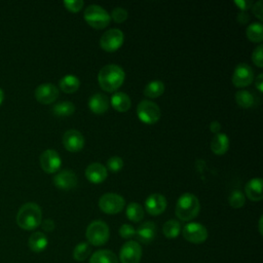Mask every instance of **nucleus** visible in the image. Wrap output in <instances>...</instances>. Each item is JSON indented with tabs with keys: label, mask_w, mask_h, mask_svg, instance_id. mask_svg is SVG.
I'll list each match as a JSON object with an SVG mask.
<instances>
[{
	"label": "nucleus",
	"mask_w": 263,
	"mask_h": 263,
	"mask_svg": "<svg viewBox=\"0 0 263 263\" xmlns=\"http://www.w3.org/2000/svg\"><path fill=\"white\" fill-rule=\"evenodd\" d=\"M125 73L121 67L115 64L104 66L98 74V82L103 90L113 92L123 83Z\"/></svg>",
	"instance_id": "f257e3e1"
},
{
	"label": "nucleus",
	"mask_w": 263,
	"mask_h": 263,
	"mask_svg": "<svg viewBox=\"0 0 263 263\" xmlns=\"http://www.w3.org/2000/svg\"><path fill=\"white\" fill-rule=\"evenodd\" d=\"M42 222V211L35 202L23 204L16 215L17 225L25 230H33Z\"/></svg>",
	"instance_id": "f03ea898"
},
{
	"label": "nucleus",
	"mask_w": 263,
	"mask_h": 263,
	"mask_svg": "<svg viewBox=\"0 0 263 263\" xmlns=\"http://www.w3.org/2000/svg\"><path fill=\"white\" fill-rule=\"evenodd\" d=\"M200 210L198 198L192 193L182 194L176 204V216L182 221L194 219Z\"/></svg>",
	"instance_id": "7ed1b4c3"
},
{
	"label": "nucleus",
	"mask_w": 263,
	"mask_h": 263,
	"mask_svg": "<svg viewBox=\"0 0 263 263\" xmlns=\"http://www.w3.org/2000/svg\"><path fill=\"white\" fill-rule=\"evenodd\" d=\"M85 22L95 29H104L106 28L111 21L110 14L102 7L96 4L88 5L83 13Z\"/></svg>",
	"instance_id": "20e7f679"
},
{
	"label": "nucleus",
	"mask_w": 263,
	"mask_h": 263,
	"mask_svg": "<svg viewBox=\"0 0 263 263\" xmlns=\"http://www.w3.org/2000/svg\"><path fill=\"white\" fill-rule=\"evenodd\" d=\"M85 235H86L87 241L90 245L103 246L109 239V235H110L109 227L105 222L101 220H96L87 226Z\"/></svg>",
	"instance_id": "39448f33"
},
{
	"label": "nucleus",
	"mask_w": 263,
	"mask_h": 263,
	"mask_svg": "<svg viewBox=\"0 0 263 263\" xmlns=\"http://www.w3.org/2000/svg\"><path fill=\"white\" fill-rule=\"evenodd\" d=\"M160 109L154 102L144 100L141 101L137 106L138 118L146 124H154L160 118Z\"/></svg>",
	"instance_id": "423d86ee"
},
{
	"label": "nucleus",
	"mask_w": 263,
	"mask_h": 263,
	"mask_svg": "<svg viewBox=\"0 0 263 263\" xmlns=\"http://www.w3.org/2000/svg\"><path fill=\"white\" fill-rule=\"evenodd\" d=\"M125 205L124 198L116 193H105L99 199V208L102 212L115 215L120 213Z\"/></svg>",
	"instance_id": "0eeeda50"
},
{
	"label": "nucleus",
	"mask_w": 263,
	"mask_h": 263,
	"mask_svg": "<svg viewBox=\"0 0 263 263\" xmlns=\"http://www.w3.org/2000/svg\"><path fill=\"white\" fill-rule=\"evenodd\" d=\"M124 35L121 30L113 28L107 30L100 39L101 47L108 52L116 51L123 43Z\"/></svg>",
	"instance_id": "6e6552de"
},
{
	"label": "nucleus",
	"mask_w": 263,
	"mask_h": 263,
	"mask_svg": "<svg viewBox=\"0 0 263 263\" xmlns=\"http://www.w3.org/2000/svg\"><path fill=\"white\" fill-rule=\"evenodd\" d=\"M182 233L184 238L192 243H201L208 238V230L200 223L191 222L186 224L183 227Z\"/></svg>",
	"instance_id": "1a4fd4ad"
},
{
	"label": "nucleus",
	"mask_w": 263,
	"mask_h": 263,
	"mask_svg": "<svg viewBox=\"0 0 263 263\" xmlns=\"http://www.w3.org/2000/svg\"><path fill=\"white\" fill-rule=\"evenodd\" d=\"M141 257L142 248L137 241H126L120 249L119 259L121 263H139Z\"/></svg>",
	"instance_id": "9d476101"
},
{
	"label": "nucleus",
	"mask_w": 263,
	"mask_h": 263,
	"mask_svg": "<svg viewBox=\"0 0 263 263\" xmlns=\"http://www.w3.org/2000/svg\"><path fill=\"white\" fill-rule=\"evenodd\" d=\"M62 159L60 154L52 149H47L40 155V165L42 170L47 174L55 173L60 170Z\"/></svg>",
	"instance_id": "9b49d317"
},
{
	"label": "nucleus",
	"mask_w": 263,
	"mask_h": 263,
	"mask_svg": "<svg viewBox=\"0 0 263 263\" xmlns=\"http://www.w3.org/2000/svg\"><path fill=\"white\" fill-rule=\"evenodd\" d=\"M253 79L254 73L248 64L240 63L235 67L232 75V82L236 87L248 86L252 83Z\"/></svg>",
	"instance_id": "f8f14e48"
},
{
	"label": "nucleus",
	"mask_w": 263,
	"mask_h": 263,
	"mask_svg": "<svg viewBox=\"0 0 263 263\" xmlns=\"http://www.w3.org/2000/svg\"><path fill=\"white\" fill-rule=\"evenodd\" d=\"M59 97V90L52 83H42L35 89L36 100L44 105L53 103Z\"/></svg>",
	"instance_id": "ddd939ff"
},
{
	"label": "nucleus",
	"mask_w": 263,
	"mask_h": 263,
	"mask_svg": "<svg viewBox=\"0 0 263 263\" xmlns=\"http://www.w3.org/2000/svg\"><path fill=\"white\" fill-rule=\"evenodd\" d=\"M63 145L70 152H78L84 146V137L77 129H69L63 136Z\"/></svg>",
	"instance_id": "4468645a"
},
{
	"label": "nucleus",
	"mask_w": 263,
	"mask_h": 263,
	"mask_svg": "<svg viewBox=\"0 0 263 263\" xmlns=\"http://www.w3.org/2000/svg\"><path fill=\"white\" fill-rule=\"evenodd\" d=\"M77 175L71 170H63L53 177V184L62 190H71L77 186Z\"/></svg>",
	"instance_id": "2eb2a0df"
},
{
	"label": "nucleus",
	"mask_w": 263,
	"mask_h": 263,
	"mask_svg": "<svg viewBox=\"0 0 263 263\" xmlns=\"http://www.w3.org/2000/svg\"><path fill=\"white\" fill-rule=\"evenodd\" d=\"M166 198L160 193L150 194L145 200V209L148 214L152 216H157L163 213L166 209Z\"/></svg>",
	"instance_id": "dca6fc26"
},
{
	"label": "nucleus",
	"mask_w": 263,
	"mask_h": 263,
	"mask_svg": "<svg viewBox=\"0 0 263 263\" xmlns=\"http://www.w3.org/2000/svg\"><path fill=\"white\" fill-rule=\"evenodd\" d=\"M107 176V168L100 162H92L85 170L86 179L93 184H100L104 182Z\"/></svg>",
	"instance_id": "f3484780"
},
{
	"label": "nucleus",
	"mask_w": 263,
	"mask_h": 263,
	"mask_svg": "<svg viewBox=\"0 0 263 263\" xmlns=\"http://www.w3.org/2000/svg\"><path fill=\"white\" fill-rule=\"evenodd\" d=\"M156 235V225L152 221L142 223L136 230L135 236L140 242L150 243L154 240Z\"/></svg>",
	"instance_id": "a211bd4d"
},
{
	"label": "nucleus",
	"mask_w": 263,
	"mask_h": 263,
	"mask_svg": "<svg viewBox=\"0 0 263 263\" xmlns=\"http://www.w3.org/2000/svg\"><path fill=\"white\" fill-rule=\"evenodd\" d=\"M245 192L247 197L253 201H259L262 199V179L253 178L245 186Z\"/></svg>",
	"instance_id": "6ab92c4d"
},
{
	"label": "nucleus",
	"mask_w": 263,
	"mask_h": 263,
	"mask_svg": "<svg viewBox=\"0 0 263 263\" xmlns=\"http://www.w3.org/2000/svg\"><path fill=\"white\" fill-rule=\"evenodd\" d=\"M88 108L96 114H103L109 108V100L103 93H95L88 100Z\"/></svg>",
	"instance_id": "aec40b11"
},
{
	"label": "nucleus",
	"mask_w": 263,
	"mask_h": 263,
	"mask_svg": "<svg viewBox=\"0 0 263 263\" xmlns=\"http://www.w3.org/2000/svg\"><path fill=\"white\" fill-rule=\"evenodd\" d=\"M47 245H48L47 236L40 231L32 233L28 240V246H29L30 250L34 253L43 252L46 249Z\"/></svg>",
	"instance_id": "412c9836"
},
{
	"label": "nucleus",
	"mask_w": 263,
	"mask_h": 263,
	"mask_svg": "<svg viewBox=\"0 0 263 263\" xmlns=\"http://www.w3.org/2000/svg\"><path fill=\"white\" fill-rule=\"evenodd\" d=\"M229 148V139L227 135L218 133L214 136L211 142V150L217 155H223Z\"/></svg>",
	"instance_id": "4be33fe9"
},
{
	"label": "nucleus",
	"mask_w": 263,
	"mask_h": 263,
	"mask_svg": "<svg viewBox=\"0 0 263 263\" xmlns=\"http://www.w3.org/2000/svg\"><path fill=\"white\" fill-rule=\"evenodd\" d=\"M112 107L118 112H125L130 108L132 102L129 97L122 91H116L112 95L110 101Z\"/></svg>",
	"instance_id": "5701e85b"
},
{
	"label": "nucleus",
	"mask_w": 263,
	"mask_h": 263,
	"mask_svg": "<svg viewBox=\"0 0 263 263\" xmlns=\"http://www.w3.org/2000/svg\"><path fill=\"white\" fill-rule=\"evenodd\" d=\"M89 263H118V260L113 252L109 250H99L91 255Z\"/></svg>",
	"instance_id": "b1692460"
},
{
	"label": "nucleus",
	"mask_w": 263,
	"mask_h": 263,
	"mask_svg": "<svg viewBox=\"0 0 263 263\" xmlns=\"http://www.w3.org/2000/svg\"><path fill=\"white\" fill-rule=\"evenodd\" d=\"M60 88L66 92V93H73L75 92L80 85L79 79L74 76V75H65L61 80H60Z\"/></svg>",
	"instance_id": "393cba45"
},
{
	"label": "nucleus",
	"mask_w": 263,
	"mask_h": 263,
	"mask_svg": "<svg viewBox=\"0 0 263 263\" xmlns=\"http://www.w3.org/2000/svg\"><path fill=\"white\" fill-rule=\"evenodd\" d=\"M246 35L252 42L260 43L263 40V26L260 22L252 23L247 27Z\"/></svg>",
	"instance_id": "a878e982"
},
{
	"label": "nucleus",
	"mask_w": 263,
	"mask_h": 263,
	"mask_svg": "<svg viewBox=\"0 0 263 263\" xmlns=\"http://www.w3.org/2000/svg\"><path fill=\"white\" fill-rule=\"evenodd\" d=\"M235 102L239 107L243 109H248L255 105V97L249 90H246V89L237 90L235 93Z\"/></svg>",
	"instance_id": "bb28decb"
},
{
	"label": "nucleus",
	"mask_w": 263,
	"mask_h": 263,
	"mask_svg": "<svg viewBox=\"0 0 263 263\" xmlns=\"http://www.w3.org/2000/svg\"><path fill=\"white\" fill-rule=\"evenodd\" d=\"M163 92H164V84L160 80H152L144 88V95L150 99L158 98Z\"/></svg>",
	"instance_id": "cd10ccee"
},
{
	"label": "nucleus",
	"mask_w": 263,
	"mask_h": 263,
	"mask_svg": "<svg viewBox=\"0 0 263 263\" xmlns=\"http://www.w3.org/2000/svg\"><path fill=\"white\" fill-rule=\"evenodd\" d=\"M74 111H75V106L71 102H60L55 104L51 109V112L53 113V115L58 117L70 116L71 114L74 113Z\"/></svg>",
	"instance_id": "c85d7f7f"
},
{
	"label": "nucleus",
	"mask_w": 263,
	"mask_h": 263,
	"mask_svg": "<svg viewBox=\"0 0 263 263\" xmlns=\"http://www.w3.org/2000/svg\"><path fill=\"white\" fill-rule=\"evenodd\" d=\"M126 217L133 222H140L144 218V210L141 204L130 202L126 206Z\"/></svg>",
	"instance_id": "c756f323"
},
{
	"label": "nucleus",
	"mask_w": 263,
	"mask_h": 263,
	"mask_svg": "<svg viewBox=\"0 0 263 263\" xmlns=\"http://www.w3.org/2000/svg\"><path fill=\"white\" fill-rule=\"evenodd\" d=\"M162 231H163V234H164L165 237L176 238L180 234L181 225H180L179 221H177L175 219H172V220H168L164 223Z\"/></svg>",
	"instance_id": "7c9ffc66"
},
{
	"label": "nucleus",
	"mask_w": 263,
	"mask_h": 263,
	"mask_svg": "<svg viewBox=\"0 0 263 263\" xmlns=\"http://www.w3.org/2000/svg\"><path fill=\"white\" fill-rule=\"evenodd\" d=\"M90 253H91L90 245L86 241H82V242H79L73 250V258L76 261H83L90 255Z\"/></svg>",
	"instance_id": "2f4dec72"
},
{
	"label": "nucleus",
	"mask_w": 263,
	"mask_h": 263,
	"mask_svg": "<svg viewBox=\"0 0 263 263\" xmlns=\"http://www.w3.org/2000/svg\"><path fill=\"white\" fill-rule=\"evenodd\" d=\"M228 201H229L230 206H232L233 209H239V208H241L245 204L246 197H245V195H243V193L241 191L234 190L229 195Z\"/></svg>",
	"instance_id": "473e14b6"
},
{
	"label": "nucleus",
	"mask_w": 263,
	"mask_h": 263,
	"mask_svg": "<svg viewBox=\"0 0 263 263\" xmlns=\"http://www.w3.org/2000/svg\"><path fill=\"white\" fill-rule=\"evenodd\" d=\"M107 167L112 173H118L123 167V160L119 156H111L107 160Z\"/></svg>",
	"instance_id": "72a5a7b5"
},
{
	"label": "nucleus",
	"mask_w": 263,
	"mask_h": 263,
	"mask_svg": "<svg viewBox=\"0 0 263 263\" xmlns=\"http://www.w3.org/2000/svg\"><path fill=\"white\" fill-rule=\"evenodd\" d=\"M110 17H112L115 23H123L127 18V11L122 7H116L112 10Z\"/></svg>",
	"instance_id": "f704fd0d"
},
{
	"label": "nucleus",
	"mask_w": 263,
	"mask_h": 263,
	"mask_svg": "<svg viewBox=\"0 0 263 263\" xmlns=\"http://www.w3.org/2000/svg\"><path fill=\"white\" fill-rule=\"evenodd\" d=\"M64 5H65V7L69 10V11H71V12H78V11H80L81 10V8L83 7V5H84V3H83V1L82 0H72V1H70V0H65L64 2Z\"/></svg>",
	"instance_id": "c9c22d12"
},
{
	"label": "nucleus",
	"mask_w": 263,
	"mask_h": 263,
	"mask_svg": "<svg viewBox=\"0 0 263 263\" xmlns=\"http://www.w3.org/2000/svg\"><path fill=\"white\" fill-rule=\"evenodd\" d=\"M262 49H263V45L260 44V45H258V46L254 49V51H253V53H252V61H253V63H254L257 67H259V68H262V67H263Z\"/></svg>",
	"instance_id": "e433bc0d"
},
{
	"label": "nucleus",
	"mask_w": 263,
	"mask_h": 263,
	"mask_svg": "<svg viewBox=\"0 0 263 263\" xmlns=\"http://www.w3.org/2000/svg\"><path fill=\"white\" fill-rule=\"evenodd\" d=\"M136 234V230L135 228L129 225V224H123L120 226L119 228V235L122 237V238H125V239H128L133 236H135Z\"/></svg>",
	"instance_id": "4c0bfd02"
},
{
	"label": "nucleus",
	"mask_w": 263,
	"mask_h": 263,
	"mask_svg": "<svg viewBox=\"0 0 263 263\" xmlns=\"http://www.w3.org/2000/svg\"><path fill=\"white\" fill-rule=\"evenodd\" d=\"M252 11L260 21L263 20V6H262V0H259L255 4L252 5Z\"/></svg>",
	"instance_id": "58836bf2"
},
{
	"label": "nucleus",
	"mask_w": 263,
	"mask_h": 263,
	"mask_svg": "<svg viewBox=\"0 0 263 263\" xmlns=\"http://www.w3.org/2000/svg\"><path fill=\"white\" fill-rule=\"evenodd\" d=\"M234 3L240 9V11H247L253 5V2L250 0H235Z\"/></svg>",
	"instance_id": "ea45409f"
},
{
	"label": "nucleus",
	"mask_w": 263,
	"mask_h": 263,
	"mask_svg": "<svg viewBox=\"0 0 263 263\" xmlns=\"http://www.w3.org/2000/svg\"><path fill=\"white\" fill-rule=\"evenodd\" d=\"M41 227H42L43 230H45V231H47V232H50V231H52V230L54 229L55 225H54L53 220H51V219H46V220H44V221L41 222Z\"/></svg>",
	"instance_id": "a19ab883"
},
{
	"label": "nucleus",
	"mask_w": 263,
	"mask_h": 263,
	"mask_svg": "<svg viewBox=\"0 0 263 263\" xmlns=\"http://www.w3.org/2000/svg\"><path fill=\"white\" fill-rule=\"evenodd\" d=\"M237 22L241 25H245L247 24L249 21H250V15L247 11H240L238 14H237Z\"/></svg>",
	"instance_id": "79ce46f5"
},
{
	"label": "nucleus",
	"mask_w": 263,
	"mask_h": 263,
	"mask_svg": "<svg viewBox=\"0 0 263 263\" xmlns=\"http://www.w3.org/2000/svg\"><path fill=\"white\" fill-rule=\"evenodd\" d=\"M210 129H211V132H212L213 134H218V133L220 132V129H221V124H220V122L217 121V120L212 121L211 124H210Z\"/></svg>",
	"instance_id": "37998d69"
},
{
	"label": "nucleus",
	"mask_w": 263,
	"mask_h": 263,
	"mask_svg": "<svg viewBox=\"0 0 263 263\" xmlns=\"http://www.w3.org/2000/svg\"><path fill=\"white\" fill-rule=\"evenodd\" d=\"M255 84H256V87L259 91H262L263 90V87H262V84H263V74L260 73L256 78H255Z\"/></svg>",
	"instance_id": "c03bdc74"
},
{
	"label": "nucleus",
	"mask_w": 263,
	"mask_h": 263,
	"mask_svg": "<svg viewBox=\"0 0 263 263\" xmlns=\"http://www.w3.org/2000/svg\"><path fill=\"white\" fill-rule=\"evenodd\" d=\"M262 220H263V217L261 216L260 219H259V232H260V234L263 233V231H262Z\"/></svg>",
	"instance_id": "a18cd8bd"
},
{
	"label": "nucleus",
	"mask_w": 263,
	"mask_h": 263,
	"mask_svg": "<svg viewBox=\"0 0 263 263\" xmlns=\"http://www.w3.org/2000/svg\"><path fill=\"white\" fill-rule=\"evenodd\" d=\"M4 101V93H3V90L0 88V105L3 103Z\"/></svg>",
	"instance_id": "49530a36"
}]
</instances>
